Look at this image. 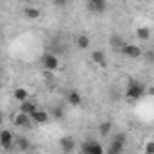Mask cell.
Segmentation results:
<instances>
[{
  "mask_svg": "<svg viewBox=\"0 0 154 154\" xmlns=\"http://www.w3.org/2000/svg\"><path fill=\"white\" fill-rule=\"evenodd\" d=\"M124 45H125V41H124V38L120 36V34H111L109 36V47L113 48V50H122L124 48Z\"/></svg>",
  "mask_w": 154,
  "mask_h": 154,
  "instance_id": "cell-10",
  "label": "cell"
},
{
  "mask_svg": "<svg viewBox=\"0 0 154 154\" xmlns=\"http://www.w3.org/2000/svg\"><path fill=\"white\" fill-rule=\"evenodd\" d=\"M36 109H38L36 102H31V100H23V102H20V111H22V113L31 115V113H34Z\"/></svg>",
  "mask_w": 154,
  "mask_h": 154,
  "instance_id": "cell-12",
  "label": "cell"
},
{
  "mask_svg": "<svg viewBox=\"0 0 154 154\" xmlns=\"http://www.w3.org/2000/svg\"><path fill=\"white\" fill-rule=\"evenodd\" d=\"M16 147H18L20 152H27V151L31 149V142H29L25 136H18V138H16Z\"/></svg>",
  "mask_w": 154,
  "mask_h": 154,
  "instance_id": "cell-14",
  "label": "cell"
},
{
  "mask_svg": "<svg viewBox=\"0 0 154 154\" xmlns=\"http://www.w3.org/2000/svg\"><path fill=\"white\" fill-rule=\"evenodd\" d=\"M136 36L142 39V41H147V39L151 38V29L149 27H138L136 29Z\"/></svg>",
  "mask_w": 154,
  "mask_h": 154,
  "instance_id": "cell-18",
  "label": "cell"
},
{
  "mask_svg": "<svg viewBox=\"0 0 154 154\" xmlns=\"http://www.w3.org/2000/svg\"><path fill=\"white\" fill-rule=\"evenodd\" d=\"M145 93V84L136 81V79H129L127 81V88H125V97L129 100H138L140 97H143Z\"/></svg>",
  "mask_w": 154,
  "mask_h": 154,
  "instance_id": "cell-1",
  "label": "cell"
},
{
  "mask_svg": "<svg viewBox=\"0 0 154 154\" xmlns=\"http://www.w3.org/2000/svg\"><path fill=\"white\" fill-rule=\"evenodd\" d=\"M149 95H154V86L152 88H149Z\"/></svg>",
  "mask_w": 154,
  "mask_h": 154,
  "instance_id": "cell-24",
  "label": "cell"
},
{
  "mask_svg": "<svg viewBox=\"0 0 154 154\" xmlns=\"http://www.w3.org/2000/svg\"><path fill=\"white\" fill-rule=\"evenodd\" d=\"M145 56H147V59H149L151 63H154V52H151V50H149V52H147Z\"/></svg>",
  "mask_w": 154,
  "mask_h": 154,
  "instance_id": "cell-23",
  "label": "cell"
},
{
  "mask_svg": "<svg viewBox=\"0 0 154 154\" xmlns=\"http://www.w3.org/2000/svg\"><path fill=\"white\" fill-rule=\"evenodd\" d=\"M91 61L97 63L99 66H106L108 65V59H106V54L100 52V50H93L91 52Z\"/></svg>",
  "mask_w": 154,
  "mask_h": 154,
  "instance_id": "cell-11",
  "label": "cell"
},
{
  "mask_svg": "<svg viewBox=\"0 0 154 154\" xmlns=\"http://www.w3.org/2000/svg\"><path fill=\"white\" fill-rule=\"evenodd\" d=\"M31 120L34 124H47L50 120V115L47 111H43V109H36L34 113H31Z\"/></svg>",
  "mask_w": 154,
  "mask_h": 154,
  "instance_id": "cell-9",
  "label": "cell"
},
{
  "mask_svg": "<svg viewBox=\"0 0 154 154\" xmlns=\"http://www.w3.org/2000/svg\"><path fill=\"white\" fill-rule=\"evenodd\" d=\"M109 131H111V122H109V120H106V122H102V124L99 125V134H100V136L109 134Z\"/></svg>",
  "mask_w": 154,
  "mask_h": 154,
  "instance_id": "cell-19",
  "label": "cell"
},
{
  "mask_svg": "<svg viewBox=\"0 0 154 154\" xmlns=\"http://www.w3.org/2000/svg\"><path fill=\"white\" fill-rule=\"evenodd\" d=\"M2 122H4V116H2V113H0V125H2Z\"/></svg>",
  "mask_w": 154,
  "mask_h": 154,
  "instance_id": "cell-25",
  "label": "cell"
},
{
  "mask_svg": "<svg viewBox=\"0 0 154 154\" xmlns=\"http://www.w3.org/2000/svg\"><path fill=\"white\" fill-rule=\"evenodd\" d=\"M68 2H70V0H52V5L57 7V9H63V7L68 5Z\"/></svg>",
  "mask_w": 154,
  "mask_h": 154,
  "instance_id": "cell-20",
  "label": "cell"
},
{
  "mask_svg": "<svg viewBox=\"0 0 154 154\" xmlns=\"http://www.w3.org/2000/svg\"><path fill=\"white\" fill-rule=\"evenodd\" d=\"M106 0H88V9L91 11V13H104L106 11Z\"/></svg>",
  "mask_w": 154,
  "mask_h": 154,
  "instance_id": "cell-7",
  "label": "cell"
},
{
  "mask_svg": "<svg viewBox=\"0 0 154 154\" xmlns=\"http://www.w3.org/2000/svg\"><path fill=\"white\" fill-rule=\"evenodd\" d=\"M66 100H68L70 106H79V104H81V95H79V91H77V90H70L68 95H66Z\"/></svg>",
  "mask_w": 154,
  "mask_h": 154,
  "instance_id": "cell-15",
  "label": "cell"
},
{
  "mask_svg": "<svg viewBox=\"0 0 154 154\" xmlns=\"http://www.w3.org/2000/svg\"><path fill=\"white\" fill-rule=\"evenodd\" d=\"M75 45L79 50H86L88 47H90V38L86 36V34H79L75 38Z\"/></svg>",
  "mask_w": 154,
  "mask_h": 154,
  "instance_id": "cell-16",
  "label": "cell"
},
{
  "mask_svg": "<svg viewBox=\"0 0 154 154\" xmlns=\"http://www.w3.org/2000/svg\"><path fill=\"white\" fill-rule=\"evenodd\" d=\"M52 116L59 120V118H63V116H65V113H63V109H61L59 106H56V108H52Z\"/></svg>",
  "mask_w": 154,
  "mask_h": 154,
  "instance_id": "cell-21",
  "label": "cell"
},
{
  "mask_svg": "<svg viewBox=\"0 0 154 154\" xmlns=\"http://www.w3.org/2000/svg\"><path fill=\"white\" fill-rule=\"evenodd\" d=\"M43 66H45L47 72L57 70V68H59V59H57V56L52 54V52H47V54L43 56Z\"/></svg>",
  "mask_w": 154,
  "mask_h": 154,
  "instance_id": "cell-3",
  "label": "cell"
},
{
  "mask_svg": "<svg viewBox=\"0 0 154 154\" xmlns=\"http://www.w3.org/2000/svg\"><path fill=\"white\" fill-rule=\"evenodd\" d=\"M145 154H154V142H147L145 143Z\"/></svg>",
  "mask_w": 154,
  "mask_h": 154,
  "instance_id": "cell-22",
  "label": "cell"
},
{
  "mask_svg": "<svg viewBox=\"0 0 154 154\" xmlns=\"http://www.w3.org/2000/svg\"><path fill=\"white\" fill-rule=\"evenodd\" d=\"M122 52H124L127 57H133V59H136V57L142 56V48H140V47H136V45H127V43L124 45Z\"/></svg>",
  "mask_w": 154,
  "mask_h": 154,
  "instance_id": "cell-8",
  "label": "cell"
},
{
  "mask_svg": "<svg viewBox=\"0 0 154 154\" xmlns=\"http://www.w3.org/2000/svg\"><path fill=\"white\" fill-rule=\"evenodd\" d=\"M13 122H14V125H18V127H31V124H32L31 115H27V113H22V111L14 115Z\"/></svg>",
  "mask_w": 154,
  "mask_h": 154,
  "instance_id": "cell-6",
  "label": "cell"
},
{
  "mask_svg": "<svg viewBox=\"0 0 154 154\" xmlns=\"http://www.w3.org/2000/svg\"><path fill=\"white\" fill-rule=\"evenodd\" d=\"M13 95H14V99H16L18 102H23V100H27V97H29V91H27L25 88H16Z\"/></svg>",
  "mask_w": 154,
  "mask_h": 154,
  "instance_id": "cell-17",
  "label": "cell"
},
{
  "mask_svg": "<svg viewBox=\"0 0 154 154\" xmlns=\"http://www.w3.org/2000/svg\"><path fill=\"white\" fill-rule=\"evenodd\" d=\"M23 16L29 18V20H38L39 16H41V13H39L38 7H31V5H27V7L23 9Z\"/></svg>",
  "mask_w": 154,
  "mask_h": 154,
  "instance_id": "cell-13",
  "label": "cell"
},
{
  "mask_svg": "<svg viewBox=\"0 0 154 154\" xmlns=\"http://www.w3.org/2000/svg\"><path fill=\"white\" fill-rule=\"evenodd\" d=\"M59 147L63 149L65 154H72L75 151V140H74L72 136H63V138L59 140Z\"/></svg>",
  "mask_w": 154,
  "mask_h": 154,
  "instance_id": "cell-5",
  "label": "cell"
},
{
  "mask_svg": "<svg viewBox=\"0 0 154 154\" xmlns=\"http://www.w3.org/2000/svg\"><path fill=\"white\" fill-rule=\"evenodd\" d=\"M13 143H14V134L11 131H2L0 133V145L5 149V151H11L13 149Z\"/></svg>",
  "mask_w": 154,
  "mask_h": 154,
  "instance_id": "cell-4",
  "label": "cell"
},
{
  "mask_svg": "<svg viewBox=\"0 0 154 154\" xmlns=\"http://www.w3.org/2000/svg\"><path fill=\"white\" fill-rule=\"evenodd\" d=\"M81 152L82 154H104V147L95 142V140H88L81 145Z\"/></svg>",
  "mask_w": 154,
  "mask_h": 154,
  "instance_id": "cell-2",
  "label": "cell"
}]
</instances>
